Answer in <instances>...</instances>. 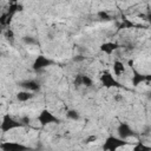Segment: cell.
<instances>
[{"mask_svg": "<svg viewBox=\"0 0 151 151\" xmlns=\"http://www.w3.org/2000/svg\"><path fill=\"white\" fill-rule=\"evenodd\" d=\"M126 142L123 139V138H116V137H110L106 139L105 142V145H104V149H107V150H116L120 146H123Z\"/></svg>", "mask_w": 151, "mask_h": 151, "instance_id": "cell-1", "label": "cell"}, {"mask_svg": "<svg viewBox=\"0 0 151 151\" xmlns=\"http://www.w3.org/2000/svg\"><path fill=\"white\" fill-rule=\"evenodd\" d=\"M24 124L20 122H17V120H13L9 116H6L5 118H4V120H2V124H1V129H2V131L4 132H6V131H9V130H12V129H15V127H20V126H22Z\"/></svg>", "mask_w": 151, "mask_h": 151, "instance_id": "cell-2", "label": "cell"}, {"mask_svg": "<svg viewBox=\"0 0 151 151\" xmlns=\"http://www.w3.org/2000/svg\"><path fill=\"white\" fill-rule=\"evenodd\" d=\"M117 131H118V137H120V138H123V139H127V138L134 136L133 130H132L131 126L127 125L126 123H122V124L118 126Z\"/></svg>", "mask_w": 151, "mask_h": 151, "instance_id": "cell-3", "label": "cell"}, {"mask_svg": "<svg viewBox=\"0 0 151 151\" xmlns=\"http://www.w3.org/2000/svg\"><path fill=\"white\" fill-rule=\"evenodd\" d=\"M38 119H39V122H40L41 125H46V124H50V123H54V122L57 123L58 122V118L55 116H53V113H51L47 110H44L40 113V116H39Z\"/></svg>", "mask_w": 151, "mask_h": 151, "instance_id": "cell-4", "label": "cell"}, {"mask_svg": "<svg viewBox=\"0 0 151 151\" xmlns=\"http://www.w3.org/2000/svg\"><path fill=\"white\" fill-rule=\"evenodd\" d=\"M20 86H21L24 90H27V91H31V92H37V91H39V88H40L39 83L35 81V80H32V79L21 81V83H20Z\"/></svg>", "mask_w": 151, "mask_h": 151, "instance_id": "cell-5", "label": "cell"}, {"mask_svg": "<svg viewBox=\"0 0 151 151\" xmlns=\"http://www.w3.org/2000/svg\"><path fill=\"white\" fill-rule=\"evenodd\" d=\"M50 64H51V60H48L47 58L40 55V57L37 58V60H35V63H34V65H33V68H34V70H41V68L48 66Z\"/></svg>", "mask_w": 151, "mask_h": 151, "instance_id": "cell-6", "label": "cell"}, {"mask_svg": "<svg viewBox=\"0 0 151 151\" xmlns=\"http://www.w3.org/2000/svg\"><path fill=\"white\" fill-rule=\"evenodd\" d=\"M101 81H103V84H104L105 86H107V87L117 86V85H118V83L113 79V77H112L110 73H106V72L101 74Z\"/></svg>", "mask_w": 151, "mask_h": 151, "instance_id": "cell-7", "label": "cell"}, {"mask_svg": "<svg viewBox=\"0 0 151 151\" xmlns=\"http://www.w3.org/2000/svg\"><path fill=\"white\" fill-rule=\"evenodd\" d=\"M33 97H34L33 92L27 91V90H22V91H20V92L17 93V99H18L19 101H28V100L32 99Z\"/></svg>", "mask_w": 151, "mask_h": 151, "instance_id": "cell-8", "label": "cell"}, {"mask_svg": "<svg viewBox=\"0 0 151 151\" xmlns=\"http://www.w3.org/2000/svg\"><path fill=\"white\" fill-rule=\"evenodd\" d=\"M113 72L117 77H120L122 74L125 73V66L123 64V61H119V60H116L113 63Z\"/></svg>", "mask_w": 151, "mask_h": 151, "instance_id": "cell-9", "label": "cell"}, {"mask_svg": "<svg viewBox=\"0 0 151 151\" xmlns=\"http://www.w3.org/2000/svg\"><path fill=\"white\" fill-rule=\"evenodd\" d=\"M145 74H142L137 71H133V76H132V84L133 86H138L142 83H145Z\"/></svg>", "mask_w": 151, "mask_h": 151, "instance_id": "cell-10", "label": "cell"}, {"mask_svg": "<svg viewBox=\"0 0 151 151\" xmlns=\"http://www.w3.org/2000/svg\"><path fill=\"white\" fill-rule=\"evenodd\" d=\"M117 48H118V45H117V44H113V42H105V44H103L101 47H100V50H101L103 52L107 53V54L113 53Z\"/></svg>", "mask_w": 151, "mask_h": 151, "instance_id": "cell-11", "label": "cell"}, {"mask_svg": "<svg viewBox=\"0 0 151 151\" xmlns=\"http://www.w3.org/2000/svg\"><path fill=\"white\" fill-rule=\"evenodd\" d=\"M66 117H67L68 119H71V120L76 122V120H79L80 114H79V112H78V111H76V110H68V111H67V113H66Z\"/></svg>", "mask_w": 151, "mask_h": 151, "instance_id": "cell-12", "label": "cell"}, {"mask_svg": "<svg viewBox=\"0 0 151 151\" xmlns=\"http://www.w3.org/2000/svg\"><path fill=\"white\" fill-rule=\"evenodd\" d=\"M92 85H93V79L87 74H83V86L91 87Z\"/></svg>", "mask_w": 151, "mask_h": 151, "instance_id": "cell-13", "label": "cell"}, {"mask_svg": "<svg viewBox=\"0 0 151 151\" xmlns=\"http://www.w3.org/2000/svg\"><path fill=\"white\" fill-rule=\"evenodd\" d=\"M22 41H24L25 45H29V46L37 44V40H35L33 37H31V35H26V37H24V38H22Z\"/></svg>", "mask_w": 151, "mask_h": 151, "instance_id": "cell-14", "label": "cell"}, {"mask_svg": "<svg viewBox=\"0 0 151 151\" xmlns=\"http://www.w3.org/2000/svg\"><path fill=\"white\" fill-rule=\"evenodd\" d=\"M84 60H85L84 55H76L73 58V61H76V63H80V61H84Z\"/></svg>", "mask_w": 151, "mask_h": 151, "instance_id": "cell-15", "label": "cell"}, {"mask_svg": "<svg viewBox=\"0 0 151 151\" xmlns=\"http://www.w3.org/2000/svg\"><path fill=\"white\" fill-rule=\"evenodd\" d=\"M97 140V137L96 136H91V137H88L87 139H86V143H93V142H96Z\"/></svg>", "mask_w": 151, "mask_h": 151, "instance_id": "cell-16", "label": "cell"}]
</instances>
